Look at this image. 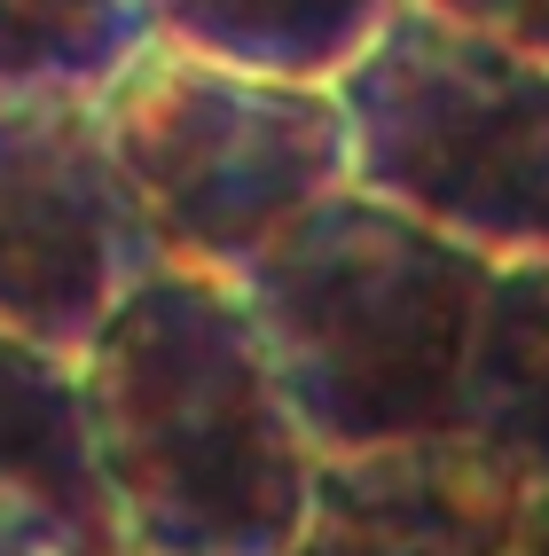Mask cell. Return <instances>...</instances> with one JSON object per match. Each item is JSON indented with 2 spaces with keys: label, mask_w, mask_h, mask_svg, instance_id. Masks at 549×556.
Returning a JSON list of instances; mask_svg holds the SVG:
<instances>
[{
  "label": "cell",
  "mask_w": 549,
  "mask_h": 556,
  "mask_svg": "<svg viewBox=\"0 0 549 556\" xmlns=\"http://www.w3.org/2000/svg\"><path fill=\"white\" fill-rule=\"evenodd\" d=\"M102 141L165 267L236 282L299 212L346 189V110L141 40L95 94Z\"/></svg>",
  "instance_id": "cell-4"
},
{
  "label": "cell",
  "mask_w": 549,
  "mask_h": 556,
  "mask_svg": "<svg viewBox=\"0 0 549 556\" xmlns=\"http://www.w3.org/2000/svg\"><path fill=\"white\" fill-rule=\"evenodd\" d=\"M150 267L95 94H0V329L79 361Z\"/></svg>",
  "instance_id": "cell-5"
},
{
  "label": "cell",
  "mask_w": 549,
  "mask_h": 556,
  "mask_svg": "<svg viewBox=\"0 0 549 556\" xmlns=\"http://www.w3.org/2000/svg\"><path fill=\"white\" fill-rule=\"evenodd\" d=\"M110 526L150 556H283L314 447L260 353L236 282L150 267L79 353Z\"/></svg>",
  "instance_id": "cell-1"
},
{
  "label": "cell",
  "mask_w": 549,
  "mask_h": 556,
  "mask_svg": "<svg viewBox=\"0 0 549 556\" xmlns=\"http://www.w3.org/2000/svg\"><path fill=\"white\" fill-rule=\"evenodd\" d=\"M495 267L338 189L236 275L314 463L463 431V368Z\"/></svg>",
  "instance_id": "cell-2"
},
{
  "label": "cell",
  "mask_w": 549,
  "mask_h": 556,
  "mask_svg": "<svg viewBox=\"0 0 549 556\" xmlns=\"http://www.w3.org/2000/svg\"><path fill=\"white\" fill-rule=\"evenodd\" d=\"M329 94L346 189L487 267L549 258V63L400 9Z\"/></svg>",
  "instance_id": "cell-3"
},
{
  "label": "cell",
  "mask_w": 549,
  "mask_h": 556,
  "mask_svg": "<svg viewBox=\"0 0 549 556\" xmlns=\"http://www.w3.org/2000/svg\"><path fill=\"white\" fill-rule=\"evenodd\" d=\"M0 517L55 548L118 533L87 447L79 361H55L16 329H0Z\"/></svg>",
  "instance_id": "cell-7"
},
{
  "label": "cell",
  "mask_w": 549,
  "mask_h": 556,
  "mask_svg": "<svg viewBox=\"0 0 549 556\" xmlns=\"http://www.w3.org/2000/svg\"><path fill=\"white\" fill-rule=\"evenodd\" d=\"M141 40V0H0V94H102Z\"/></svg>",
  "instance_id": "cell-10"
},
{
  "label": "cell",
  "mask_w": 549,
  "mask_h": 556,
  "mask_svg": "<svg viewBox=\"0 0 549 556\" xmlns=\"http://www.w3.org/2000/svg\"><path fill=\"white\" fill-rule=\"evenodd\" d=\"M0 556H63L55 541H40V533H24V526H9L0 517Z\"/></svg>",
  "instance_id": "cell-13"
},
{
  "label": "cell",
  "mask_w": 549,
  "mask_h": 556,
  "mask_svg": "<svg viewBox=\"0 0 549 556\" xmlns=\"http://www.w3.org/2000/svg\"><path fill=\"white\" fill-rule=\"evenodd\" d=\"M463 439L510 478L549 486V258L495 267L463 368Z\"/></svg>",
  "instance_id": "cell-9"
},
{
  "label": "cell",
  "mask_w": 549,
  "mask_h": 556,
  "mask_svg": "<svg viewBox=\"0 0 549 556\" xmlns=\"http://www.w3.org/2000/svg\"><path fill=\"white\" fill-rule=\"evenodd\" d=\"M409 9L456 24V31H479V40H495L510 55L549 63V0H409Z\"/></svg>",
  "instance_id": "cell-11"
},
{
  "label": "cell",
  "mask_w": 549,
  "mask_h": 556,
  "mask_svg": "<svg viewBox=\"0 0 549 556\" xmlns=\"http://www.w3.org/2000/svg\"><path fill=\"white\" fill-rule=\"evenodd\" d=\"M409 0H141L158 48L283 87H338Z\"/></svg>",
  "instance_id": "cell-8"
},
{
  "label": "cell",
  "mask_w": 549,
  "mask_h": 556,
  "mask_svg": "<svg viewBox=\"0 0 549 556\" xmlns=\"http://www.w3.org/2000/svg\"><path fill=\"white\" fill-rule=\"evenodd\" d=\"M510 556H549V486H526V502H519V541H510Z\"/></svg>",
  "instance_id": "cell-12"
},
{
  "label": "cell",
  "mask_w": 549,
  "mask_h": 556,
  "mask_svg": "<svg viewBox=\"0 0 549 556\" xmlns=\"http://www.w3.org/2000/svg\"><path fill=\"white\" fill-rule=\"evenodd\" d=\"M526 478L471 439H409L314 463L307 517L283 556H510Z\"/></svg>",
  "instance_id": "cell-6"
},
{
  "label": "cell",
  "mask_w": 549,
  "mask_h": 556,
  "mask_svg": "<svg viewBox=\"0 0 549 556\" xmlns=\"http://www.w3.org/2000/svg\"><path fill=\"white\" fill-rule=\"evenodd\" d=\"M63 556H150V548H134L126 533H102V541H87V548H63Z\"/></svg>",
  "instance_id": "cell-14"
}]
</instances>
